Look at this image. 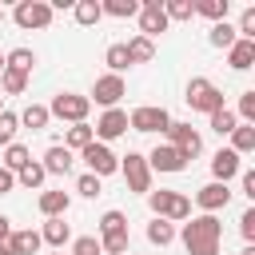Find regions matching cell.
Returning <instances> with one entry per match:
<instances>
[{
    "mask_svg": "<svg viewBox=\"0 0 255 255\" xmlns=\"http://www.w3.org/2000/svg\"><path fill=\"white\" fill-rule=\"evenodd\" d=\"M219 235H223V223L215 215H199L183 227V247L191 255H219Z\"/></svg>",
    "mask_w": 255,
    "mask_h": 255,
    "instance_id": "obj_1",
    "label": "cell"
},
{
    "mask_svg": "<svg viewBox=\"0 0 255 255\" xmlns=\"http://www.w3.org/2000/svg\"><path fill=\"white\" fill-rule=\"evenodd\" d=\"M147 203H151L155 219H187L191 215V199L179 191H147Z\"/></svg>",
    "mask_w": 255,
    "mask_h": 255,
    "instance_id": "obj_2",
    "label": "cell"
},
{
    "mask_svg": "<svg viewBox=\"0 0 255 255\" xmlns=\"http://www.w3.org/2000/svg\"><path fill=\"white\" fill-rule=\"evenodd\" d=\"M187 104H191L195 112H207V116H211V112H219V108H223V92H219L211 80H203V76H199V80H191V84H187Z\"/></svg>",
    "mask_w": 255,
    "mask_h": 255,
    "instance_id": "obj_3",
    "label": "cell"
},
{
    "mask_svg": "<svg viewBox=\"0 0 255 255\" xmlns=\"http://www.w3.org/2000/svg\"><path fill=\"white\" fill-rule=\"evenodd\" d=\"M92 112V100L88 96H76V92H60L48 108V116H60V120H72V124H84V116Z\"/></svg>",
    "mask_w": 255,
    "mask_h": 255,
    "instance_id": "obj_4",
    "label": "cell"
},
{
    "mask_svg": "<svg viewBox=\"0 0 255 255\" xmlns=\"http://www.w3.org/2000/svg\"><path fill=\"white\" fill-rule=\"evenodd\" d=\"M120 171H124V179H128L131 191H151V167H147V159L139 151H128L124 163H120Z\"/></svg>",
    "mask_w": 255,
    "mask_h": 255,
    "instance_id": "obj_5",
    "label": "cell"
},
{
    "mask_svg": "<svg viewBox=\"0 0 255 255\" xmlns=\"http://www.w3.org/2000/svg\"><path fill=\"white\" fill-rule=\"evenodd\" d=\"M167 139L183 159H195L203 151V139H199V131H191V124H167Z\"/></svg>",
    "mask_w": 255,
    "mask_h": 255,
    "instance_id": "obj_6",
    "label": "cell"
},
{
    "mask_svg": "<svg viewBox=\"0 0 255 255\" xmlns=\"http://www.w3.org/2000/svg\"><path fill=\"white\" fill-rule=\"evenodd\" d=\"M167 124H171V116L163 112V108H135L131 116H128V128H135V131H167Z\"/></svg>",
    "mask_w": 255,
    "mask_h": 255,
    "instance_id": "obj_7",
    "label": "cell"
},
{
    "mask_svg": "<svg viewBox=\"0 0 255 255\" xmlns=\"http://www.w3.org/2000/svg\"><path fill=\"white\" fill-rule=\"evenodd\" d=\"M84 163H88V171H92L96 179H100V175H112V171H120V159H116V155H112L104 143H96V139L84 147Z\"/></svg>",
    "mask_w": 255,
    "mask_h": 255,
    "instance_id": "obj_8",
    "label": "cell"
},
{
    "mask_svg": "<svg viewBox=\"0 0 255 255\" xmlns=\"http://www.w3.org/2000/svg\"><path fill=\"white\" fill-rule=\"evenodd\" d=\"M16 24L20 28H48L52 24V4H40V0L16 4Z\"/></svg>",
    "mask_w": 255,
    "mask_h": 255,
    "instance_id": "obj_9",
    "label": "cell"
},
{
    "mask_svg": "<svg viewBox=\"0 0 255 255\" xmlns=\"http://www.w3.org/2000/svg\"><path fill=\"white\" fill-rule=\"evenodd\" d=\"M139 28H143V36H147V40H151V36H159V32L167 28V16H163V4H159V0L139 4Z\"/></svg>",
    "mask_w": 255,
    "mask_h": 255,
    "instance_id": "obj_10",
    "label": "cell"
},
{
    "mask_svg": "<svg viewBox=\"0 0 255 255\" xmlns=\"http://www.w3.org/2000/svg\"><path fill=\"white\" fill-rule=\"evenodd\" d=\"M124 80L120 76H100L96 80V88H92V96H96V104H104V108H116L120 100H124Z\"/></svg>",
    "mask_w": 255,
    "mask_h": 255,
    "instance_id": "obj_11",
    "label": "cell"
},
{
    "mask_svg": "<svg viewBox=\"0 0 255 255\" xmlns=\"http://www.w3.org/2000/svg\"><path fill=\"white\" fill-rule=\"evenodd\" d=\"M92 131H96L100 139H116V135H124V131H128V112H120V108H108Z\"/></svg>",
    "mask_w": 255,
    "mask_h": 255,
    "instance_id": "obj_12",
    "label": "cell"
},
{
    "mask_svg": "<svg viewBox=\"0 0 255 255\" xmlns=\"http://www.w3.org/2000/svg\"><path fill=\"white\" fill-rule=\"evenodd\" d=\"M147 167H155V171H183L187 159H183L171 143H163V147H155V151L147 155Z\"/></svg>",
    "mask_w": 255,
    "mask_h": 255,
    "instance_id": "obj_13",
    "label": "cell"
},
{
    "mask_svg": "<svg viewBox=\"0 0 255 255\" xmlns=\"http://www.w3.org/2000/svg\"><path fill=\"white\" fill-rule=\"evenodd\" d=\"M199 207L211 215V211H219V207H227V199H231V191H227V183H207V187H199Z\"/></svg>",
    "mask_w": 255,
    "mask_h": 255,
    "instance_id": "obj_14",
    "label": "cell"
},
{
    "mask_svg": "<svg viewBox=\"0 0 255 255\" xmlns=\"http://www.w3.org/2000/svg\"><path fill=\"white\" fill-rule=\"evenodd\" d=\"M227 64H231L235 72H247V68L255 64V40H235V44L227 48Z\"/></svg>",
    "mask_w": 255,
    "mask_h": 255,
    "instance_id": "obj_15",
    "label": "cell"
},
{
    "mask_svg": "<svg viewBox=\"0 0 255 255\" xmlns=\"http://www.w3.org/2000/svg\"><path fill=\"white\" fill-rule=\"evenodd\" d=\"M211 171H215V183H227L231 175H239V155H235L231 147H227V151H215Z\"/></svg>",
    "mask_w": 255,
    "mask_h": 255,
    "instance_id": "obj_16",
    "label": "cell"
},
{
    "mask_svg": "<svg viewBox=\"0 0 255 255\" xmlns=\"http://www.w3.org/2000/svg\"><path fill=\"white\" fill-rule=\"evenodd\" d=\"M40 167L52 171V175H64V171L72 167V151H68V147H48V155H44Z\"/></svg>",
    "mask_w": 255,
    "mask_h": 255,
    "instance_id": "obj_17",
    "label": "cell"
},
{
    "mask_svg": "<svg viewBox=\"0 0 255 255\" xmlns=\"http://www.w3.org/2000/svg\"><path fill=\"white\" fill-rule=\"evenodd\" d=\"M40 211H44L48 219H60V215L68 211V191H44V195H40Z\"/></svg>",
    "mask_w": 255,
    "mask_h": 255,
    "instance_id": "obj_18",
    "label": "cell"
},
{
    "mask_svg": "<svg viewBox=\"0 0 255 255\" xmlns=\"http://www.w3.org/2000/svg\"><path fill=\"white\" fill-rule=\"evenodd\" d=\"M231 151H235V155L255 151V128H251V124H235V131H231Z\"/></svg>",
    "mask_w": 255,
    "mask_h": 255,
    "instance_id": "obj_19",
    "label": "cell"
},
{
    "mask_svg": "<svg viewBox=\"0 0 255 255\" xmlns=\"http://www.w3.org/2000/svg\"><path fill=\"white\" fill-rule=\"evenodd\" d=\"M40 231H12V251L16 255H36L40 251Z\"/></svg>",
    "mask_w": 255,
    "mask_h": 255,
    "instance_id": "obj_20",
    "label": "cell"
},
{
    "mask_svg": "<svg viewBox=\"0 0 255 255\" xmlns=\"http://www.w3.org/2000/svg\"><path fill=\"white\" fill-rule=\"evenodd\" d=\"M124 48H128V60H131V64H147V60L155 56V44H151L147 36H135V40L124 44Z\"/></svg>",
    "mask_w": 255,
    "mask_h": 255,
    "instance_id": "obj_21",
    "label": "cell"
},
{
    "mask_svg": "<svg viewBox=\"0 0 255 255\" xmlns=\"http://www.w3.org/2000/svg\"><path fill=\"white\" fill-rule=\"evenodd\" d=\"M16 120H20L24 128L40 131V128H48V120H52V116H48V108H40V104H28V108H24V112H20Z\"/></svg>",
    "mask_w": 255,
    "mask_h": 255,
    "instance_id": "obj_22",
    "label": "cell"
},
{
    "mask_svg": "<svg viewBox=\"0 0 255 255\" xmlns=\"http://www.w3.org/2000/svg\"><path fill=\"white\" fill-rule=\"evenodd\" d=\"M32 64H36V56H32L28 48H16V52H8V56H4V68L20 72V76H28V72H32Z\"/></svg>",
    "mask_w": 255,
    "mask_h": 255,
    "instance_id": "obj_23",
    "label": "cell"
},
{
    "mask_svg": "<svg viewBox=\"0 0 255 255\" xmlns=\"http://www.w3.org/2000/svg\"><path fill=\"white\" fill-rule=\"evenodd\" d=\"M68 235H72V231H68V223H64V219H48L40 239H44V243H52V247H64V243H68Z\"/></svg>",
    "mask_w": 255,
    "mask_h": 255,
    "instance_id": "obj_24",
    "label": "cell"
},
{
    "mask_svg": "<svg viewBox=\"0 0 255 255\" xmlns=\"http://www.w3.org/2000/svg\"><path fill=\"white\" fill-rule=\"evenodd\" d=\"M28 163H32L28 147H20V143H8V151H4V167H8V171H24Z\"/></svg>",
    "mask_w": 255,
    "mask_h": 255,
    "instance_id": "obj_25",
    "label": "cell"
},
{
    "mask_svg": "<svg viewBox=\"0 0 255 255\" xmlns=\"http://www.w3.org/2000/svg\"><path fill=\"white\" fill-rule=\"evenodd\" d=\"M147 239H151L155 247H167V243L175 239V227H171L167 219H155V223H147Z\"/></svg>",
    "mask_w": 255,
    "mask_h": 255,
    "instance_id": "obj_26",
    "label": "cell"
},
{
    "mask_svg": "<svg viewBox=\"0 0 255 255\" xmlns=\"http://www.w3.org/2000/svg\"><path fill=\"white\" fill-rule=\"evenodd\" d=\"M163 16H167V20H191V16H195V4H191V0H167V4H163Z\"/></svg>",
    "mask_w": 255,
    "mask_h": 255,
    "instance_id": "obj_27",
    "label": "cell"
},
{
    "mask_svg": "<svg viewBox=\"0 0 255 255\" xmlns=\"http://www.w3.org/2000/svg\"><path fill=\"white\" fill-rule=\"evenodd\" d=\"M235 40H239V32H235L227 20H219V24L211 28V44H215V48H231Z\"/></svg>",
    "mask_w": 255,
    "mask_h": 255,
    "instance_id": "obj_28",
    "label": "cell"
},
{
    "mask_svg": "<svg viewBox=\"0 0 255 255\" xmlns=\"http://www.w3.org/2000/svg\"><path fill=\"white\" fill-rule=\"evenodd\" d=\"M235 112H227V108H219V112H211V131H219V135H231L235 131Z\"/></svg>",
    "mask_w": 255,
    "mask_h": 255,
    "instance_id": "obj_29",
    "label": "cell"
},
{
    "mask_svg": "<svg viewBox=\"0 0 255 255\" xmlns=\"http://www.w3.org/2000/svg\"><path fill=\"white\" fill-rule=\"evenodd\" d=\"M92 139H96V131H92L88 124H72V128H68V147H80V151H84Z\"/></svg>",
    "mask_w": 255,
    "mask_h": 255,
    "instance_id": "obj_30",
    "label": "cell"
},
{
    "mask_svg": "<svg viewBox=\"0 0 255 255\" xmlns=\"http://www.w3.org/2000/svg\"><path fill=\"white\" fill-rule=\"evenodd\" d=\"M100 231H104V239H108V235H120V231H128V219H124V211H104V219H100Z\"/></svg>",
    "mask_w": 255,
    "mask_h": 255,
    "instance_id": "obj_31",
    "label": "cell"
},
{
    "mask_svg": "<svg viewBox=\"0 0 255 255\" xmlns=\"http://www.w3.org/2000/svg\"><path fill=\"white\" fill-rule=\"evenodd\" d=\"M195 12H203L207 20H215V24H219V20H227V0H199V4H195Z\"/></svg>",
    "mask_w": 255,
    "mask_h": 255,
    "instance_id": "obj_32",
    "label": "cell"
},
{
    "mask_svg": "<svg viewBox=\"0 0 255 255\" xmlns=\"http://www.w3.org/2000/svg\"><path fill=\"white\" fill-rule=\"evenodd\" d=\"M100 16H104V8H100L96 0H80V4H76V20H80L84 28H88V24H96Z\"/></svg>",
    "mask_w": 255,
    "mask_h": 255,
    "instance_id": "obj_33",
    "label": "cell"
},
{
    "mask_svg": "<svg viewBox=\"0 0 255 255\" xmlns=\"http://www.w3.org/2000/svg\"><path fill=\"white\" fill-rule=\"evenodd\" d=\"M104 60H108V68H112V76H120V72H124V68L131 64V60H128V48H124V44H112Z\"/></svg>",
    "mask_w": 255,
    "mask_h": 255,
    "instance_id": "obj_34",
    "label": "cell"
},
{
    "mask_svg": "<svg viewBox=\"0 0 255 255\" xmlns=\"http://www.w3.org/2000/svg\"><path fill=\"white\" fill-rule=\"evenodd\" d=\"M100 8H104V12H112V16H120V20L139 12V4H135V0H108V4H100Z\"/></svg>",
    "mask_w": 255,
    "mask_h": 255,
    "instance_id": "obj_35",
    "label": "cell"
},
{
    "mask_svg": "<svg viewBox=\"0 0 255 255\" xmlns=\"http://www.w3.org/2000/svg\"><path fill=\"white\" fill-rule=\"evenodd\" d=\"M0 84H4V92H8V96H16V92H24V84H28V76H20V72H12V68H4V72H0Z\"/></svg>",
    "mask_w": 255,
    "mask_h": 255,
    "instance_id": "obj_36",
    "label": "cell"
},
{
    "mask_svg": "<svg viewBox=\"0 0 255 255\" xmlns=\"http://www.w3.org/2000/svg\"><path fill=\"white\" fill-rule=\"evenodd\" d=\"M16 124H20V120H16L12 112H0V147H8V143L16 139Z\"/></svg>",
    "mask_w": 255,
    "mask_h": 255,
    "instance_id": "obj_37",
    "label": "cell"
},
{
    "mask_svg": "<svg viewBox=\"0 0 255 255\" xmlns=\"http://www.w3.org/2000/svg\"><path fill=\"white\" fill-rule=\"evenodd\" d=\"M44 175H48V171H44L40 163H28V167L20 171V183H24V187H40V183H44Z\"/></svg>",
    "mask_w": 255,
    "mask_h": 255,
    "instance_id": "obj_38",
    "label": "cell"
},
{
    "mask_svg": "<svg viewBox=\"0 0 255 255\" xmlns=\"http://www.w3.org/2000/svg\"><path fill=\"white\" fill-rule=\"evenodd\" d=\"M76 191H80V195H88V199H96V195H100V179L88 171V175H80V179H76Z\"/></svg>",
    "mask_w": 255,
    "mask_h": 255,
    "instance_id": "obj_39",
    "label": "cell"
},
{
    "mask_svg": "<svg viewBox=\"0 0 255 255\" xmlns=\"http://www.w3.org/2000/svg\"><path fill=\"white\" fill-rule=\"evenodd\" d=\"M235 32H243L239 40H255V8H243V20H239Z\"/></svg>",
    "mask_w": 255,
    "mask_h": 255,
    "instance_id": "obj_40",
    "label": "cell"
},
{
    "mask_svg": "<svg viewBox=\"0 0 255 255\" xmlns=\"http://www.w3.org/2000/svg\"><path fill=\"white\" fill-rule=\"evenodd\" d=\"M100 247H104V251H112V255H124V251H128V231H120V235H108Z\"/></svg>",
    "mask_w": 255,
    "mask_h": 255,
    "instance_id": "obj_41",
    "label": "cell"
},
{
    "mask_svg": "<svg viewBox=\"0 0 255 255\" xmlns=\"http://www.w3.org/2000/svg\"><path fill=\"white\" fill-rule=\"evenodd\" d=\"M72 255H104V247L92 239V235H84V239H76V247H72Z\"/></svg>",
    "mask_w": 255,
    "mask_h": 255,
    "instance_id": "obj_42",
    "label": "cell"
},
{
    "mask_svg": "<svg viewBox=\"0 0 255 255\" xmlns=\"http://www.w3.org/2000/svg\"><path fill=\"white\" fill-rule=\"evenodd\" d=\"M239 116H243L247 124H255V92H243V96H239Z\"/></svg>",
    "mask_w": 255,
    "mask_h": 255,
    "instance_id": "obj_43",
    "label": "cell"
},
{
    "mask_svg": "<svg viewBox=\"0 0 255 255\" xmlns=\"http://www.w3.org/2000/svg\"><path fill=\"white\" fill-rule=\"evenodd\" d=\"M239 231H243V239H247V243L255 239V207H247V211H243V219H239Z\"/></svg>",
    "mask_w": 255,
    "mask_h": 255,
    "instance_id": "obj_44",
    "label": "cell"
},
{
    "mask_svg": "<svg viewBox=\"0 0 255 255\" xmlns=\"http://www.w3.org/2000/svg\"><path fill=\"white\" fill-rule=\"evenodd\" d=\"M243 195L255 199V171H243Z\"/></svg>",
    "mask_w": 255,
    "mask_h": 255,
    "instance_id": "obj_45",
    "label": "cell"
},
{
    "mask_svg": "<svg viewBox=\"0 0 255 255\" xmlns=\"http://www.w3.org/2000/svg\"><path fill=\"white\" fill-rule=\"evenodd\" d=\"M12 183H16V175H12V171H8V167H0V195H4V191H8V187H12Z\"/></svg>",
    "mask_w": 255,
    "mask_h": 255,
    "instance_id": "obj_46",
    "label": "cell"
},
{
    "mask_svg": "<svg viewBox=\"0 0 255 255\" xmlns=\"http://www.w3.org/2000/svg\"><path fill=\"white\" fill-rule=\"evenodd\" d=\"M0 255H16V251H12V235H8V239H0Z\"/></svg>",
    "mask_w": 255,
    "mask_h": 255,
    "instance_id": "obj_47",
    "label": "cell"
},
{
    "mask_svg": "<svg viewBox=\"0 0 255 255\" xmlns=\"http://www.w3.org/2000/svg\"><path fill=\"white\" fill-rule=\"evenodd\" d=\"M8 235H12V223H8L4 215H0V239H8Z\"/></svg>",
    "mask_w": 255,
    "mask_h": 255,
    "instance_id": "obj_48",
    "label": "cell"
},
{
    "mask_svg": "<svg viewBox=\"0 0 255 255\" xmlns=\"http://www.w3.org/2000/svg\"><path fill=\"white\" fill-rule=\"evenodd\" d=\"M243 255H255V247H247V251H243Z\"/></svg>",
    "mask_w": 255,
    "mask_h": 255,
    "instance_id": "obj_49",
    "label": "cell"
},
{
    "mask_svg": "<svg viewBox=\"0 0 255 255\" xmlns=\"http://www.w3.org/2000/svg\"><path fill=\"white\" fill-rule=\"evenodd\" d=\"M0 72H4V56H0Z\"/></svg>",
    "mask_w": 255,
    "mask_h": 255,
    "instance_id": "obj_50",
    "label": "cell"
},
{
    "mask_svg": "<svg viewBox=\"0 0 255 255\" xmlns=\"http://www.w3.org/2000/svg\"><path fill=\"white\" fill-rule=\"evenodd\" d=\"M0 20H4V12H0Z\"/></svg>",
    "mask_w": 255,
    "mask_h": 255,
    "instance_id": "obj_51",
    "label": "cell"
},
{
    "mask_svg": "<svg viewBox=\"0 0 255 255\" xmlns=\"http://www.w3.org/2000/svg\"><path fill=\"white\" fill-rule=\"evenodd\" d=\"M0 112H4V108H0Z\"/></svg>",
    "mask_w": 255,
    "mask_h": 255,
    "instance_id": "obj_52",
    "label": "cell"
}]
</instances>
